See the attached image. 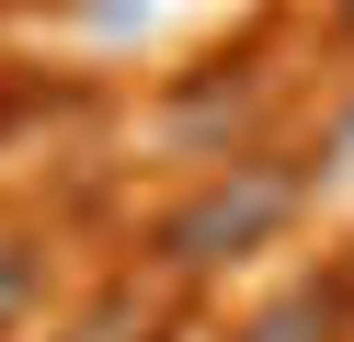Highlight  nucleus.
<instances>
[{
    "label": "nucleus",
    "mask_w": 354,
    "mask_h": 342,
    "mask_svg": "<svg viewBox=\"0 0 354 342\" xmlns=\"http://www.w3.org/2000/svg\"><path fill=\"white\" fill-rule=\"evenodd\" d=\"M286 217H297V171L229 160L206 194H183V205L160 217V263H171V274H217V263H240V251H263Z\"/></svg>",
    "instance_id": "f257e3e1"
},
{
    "label": "nucleus",
    "mask_w": 354,
    "mask_h": 342,
    "mask_svg": "<svg viewBox=\"0 0 354 342\" xmlns=\"http://www.w3.org/2000/svg\"><path fill=\"white\" fill-rule=\"evenodd\" d=\"M240 342H331V296H320V285H308V296H274Z\"/></svg>",
    "instance_id": "f03ea898"
},
{
    "label": "nucleus",
    "mask_w": 354,
    "mask_h": 342,
    "mask_svg": "<svg viewBox=\"0 0 354 342\" xmlns=\"http://www.w3.org/2000/svg\"><path fill=\"white\" fill-rule=\"evenodd\" d=\"M24 308H35V251H24V240H0V331H12Z\"/></svg>",
    "instance_id": "7ed1b4c3"
},
{
    "label": "nucleus",
    "mask_w": 354,
    "mask_h": 342,
    "mask_svg": "<svg viewBox=\"0 0 354 342\" xmlns=\"http://www.w3.org/2000/svg\"><path fill=\"white\" fill-rule=\"evenodd\" d=\"M320 160H331V171H343V182H354V103L331 114V137H320Z\"/></svg>",
    "instance_id": "20e7f679"
},
{
    "label": "nucleus",
    "mask_w": 354,
    "mask_h": 342,
    "mask_svg": "<svg viewBox=\"0 0 354 342\" xmlns=\"http://www.w3.org/2000/svg\"><path fill=\"white\" fill-rule=\"evenodd\" d=\"M331 12H343V35H354V0H331Z\"/></svg>",
    "instance_id": "39448f33"
}]
</instances>
